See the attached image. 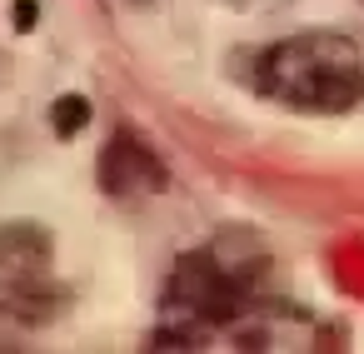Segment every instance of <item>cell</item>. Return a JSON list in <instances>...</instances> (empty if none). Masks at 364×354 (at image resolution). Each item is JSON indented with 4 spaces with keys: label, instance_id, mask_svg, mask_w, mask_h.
Listing matches in <instances>:
<instances>
[{
    "label": "cell",
    "instance_id": "3",
    "mask_svg": "<svg viewBox=\"0 0 364 354\" xmlns=\"http://www.w3.org/2000/svg\"><path fill=\"white\" fill-rule=\"evenodd\" d=\"M65 304L55 245L41 225H0V349H21Z\"/></svg>",
    "mask_w": 364,
    "mask_h": 354
},
{
    "label": "cell",
    "instance_id": "1",
    "mask_svg": "<svg viewBox=\"0 0 364 354\" xmlns=\"http://www.w3.org/2000/svg\"><path fill=\"white\" fill-rule=\"evenodd\" d=\"M269 299V254L250 235H220L185 254L165 284L160 349H195L215 334H235Z\"/></svg>",
    "mask_w": 364,
    "mask_h": 354
},
{
    "label": "cell",
    "instance_id": "2",
    "mask_svg": "<svg viewBox=\"0 0 364 354\" xmlns=\"http://www.w3.org/2000/svg\"><path fill=\"white\" fill-rule=\"evenodd\" d=\"M250 85L299 115H344L364 100V45L339 31H299L255 55Z\"/></svg>",
    "mask_w": 364,
    "mask_h": 354
}]
</instances>
